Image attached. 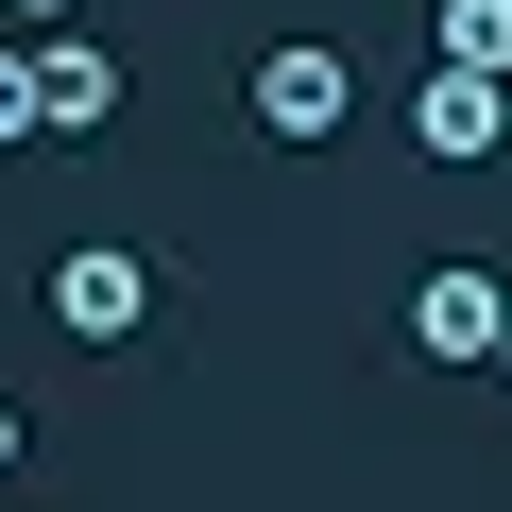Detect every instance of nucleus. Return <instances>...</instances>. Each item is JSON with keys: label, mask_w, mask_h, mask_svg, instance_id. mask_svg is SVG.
Segmentation results:
<instances>
[{"label": "nucleus", "mask_w": 512, "mask_h": 512, "mask_svg": "<svg viewBox=\"0 0 512 512\" xmlns=\"http://www.w3.org/2000/svg\"><path fill=\"white\" fill-rule=\"evenodd\" d=\"M35 308H52V342H137V325H154V256H120V239H69Z\"/></svg>", "instance_id": "obj_1"}, {"label": "nucleus", "mask_w": 512, "mask_h": 512, "mask_svg": "<svg viewBox=\"0 0 512 512\" xmlns=\"http://www.w3.org/2000/svg\"><path fill=\"white\" fill-rule=\"evenodd\" d=\"M342 120H359V69L325 35H274V52H256V137H342Z\"/></svg>", "instance_id": "obj_2"}, {"label": "nucleus", "mask_w": 512, "mask_h": 512, "mask_svg": "<svg viewBox=\"0 0 512 512\" xmlns=\"http://www.w3.org/2000/svg\"><path fill=\"white\" fill-rule=\"evenodd\" d=\"M495 325H512V291L478 274V256H444V274H410V359H495Z\"/></svg>", "instance_id": "obj_3"}, {"label": "nucleus", "mask_w": 512, "mask_h": 512, "mask_svg": "<svg viewBox=\"0 0 512 512\" xmlns=\"http://www.w3.org/2000/svg\"><path fill=\"white\" fill-rule=\"evenodd\" d=\"M120 120V52L69 18V35H35V137H103Z\"/></svg>", "instance_id": "obj_4"}, {"label": "nucleus", "mask_w": 512, "mask_h": 512, "mask_svg": "<svg viewBox=\"0 0 512 512\" xmlns=\"http://www.w3.org/2000/svg\"><path fill=\"white\" fill-rule=\"evenodd\" d=\"M410 137H427L444 171H478V154H512V86H478V69H427V86H410Z\"/></svg>", "instance_id": "obj_5"}, {"label": "nucleus", "mask_w": 512, "mask_h": 512, "mask_svg": "<svg viewBox=\"0 0 512 512\" xmlns=\"http://www.w3.org/2000/svg\"><path fill=\"white\" fill-rule=\"evenodd\" d=\"M444 69H478V86H512V0H444Z\"/></svg>", "instance_id": "obj_6"}, {"label": "nucleus", "mask_w": 512, "mask_h": 512, "mask_svg": "<svg viewBox=\"0 0 512 512\" xmlns=\"http://www.w3.org/2000/svg\"><path fill=\"white\" fill-rule=\"evenodd\" d=\"M35 137V52H0V154Z\"/></svg>", "instance_id": "obj_7"}, {"label": "nucleus", "mask_w": 512, "mask_h": 512, "mask_svg": "<svg viewBox=\"0 0 512 512\" xmlns=\"http://www.w3.org/2000/svg\"><path fill=\"white\" fill-rule=\"evenodd\" d=\"M18 444H35V427H18V393H0V478H18Z\"/></svg>", "instance_id": "obj_8"}, {"label": "nucleus", "mask_w": 512, "mask_h": 512, "mask_svg": "<svg viewBox=\"0 0 512 512\" xmlns=\"http://www.w3.org/2000/svg\"><path fill=\"white\" fill-rule=\"evenodd\" d=\"M18 18H52V35H69V18H86V0H18Z\"/></svg>", "instance_id": "obj_9"}, {"label": "nucleus", "mask_w": 512, "mask_h": 512, "mask_svg": "<svg viewBox=\"0 0 512 512\" xmlns=\"http://www.w3.org/2000/svg\"><path fill=\"white\" fill-rule=\"evenodd\" d=\"M495 376H512V325H495Z\"/></svg>", "instance_id": "obj_10"}]
</instances>
